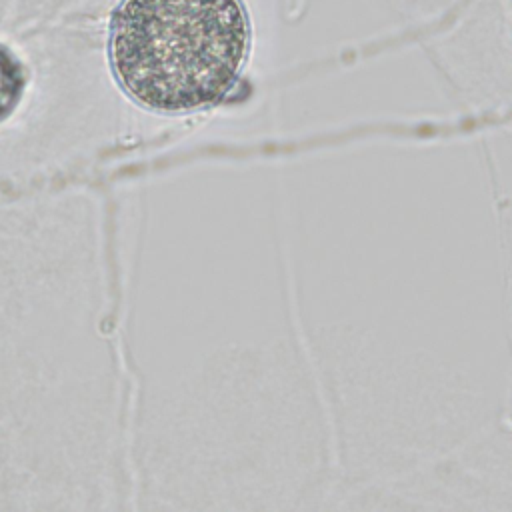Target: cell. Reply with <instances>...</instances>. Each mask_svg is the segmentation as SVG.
<instances>
[{"mask_svg":"<svg viewBox=\"0 0 512 512\" xmlns=\"http://www.w3.org/2000/svg\"><path fill=\"white\" fill-rule=\"evenodd\" d=\"M252 44L242 0H122L110 20V64L138 104L168 114L222 102Z\"/></svg>","mask_w":512,"mask_h":512,"instance_id":"6da1fadb","label":"cell"},{"mask_svg":"<svg viewBox=\"0 0 512 512\" xmlns=\"http://www.w3.org/2000/svg\"><path fill=\"white\" fill-rule=\"evenodd\" d=\"M26 90V70L16 54L0 44V122L20 104Z\"/></svg>","mask_w":512,"mask_h":512,"instance_id":"7a4b0ae2","label":"cell"}]
</instances>
